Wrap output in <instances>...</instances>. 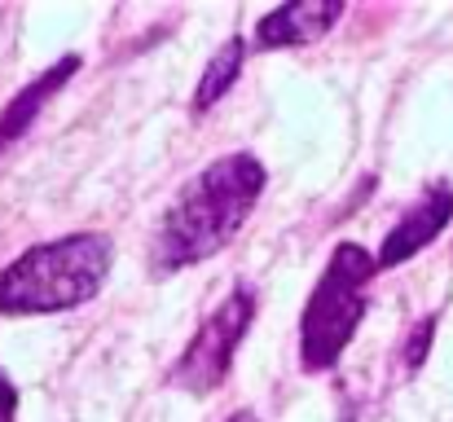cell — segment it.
<instances>
[{"label":"cell","mask_w":453,"mask_h":422,"mask_svg":"<svg viewBox=\"0 0 453 422\" xmlns=\"http://www.w3.org/2000/svg\"><path fill=\"white\" fill-rule=\"evenodd\" d=\"M265 163L251 150H234L211 158L198 176H189L167 203L150 242V273L172 278L220 256L265 194Z\"/></svg>","instance_id":"1"},{"label":"cell","mask_w":453,"mask_h":422,"mask_svg":"<svg viewBox=\"0 0 453 422\" xmlns=\"http://www.w3.org/2000/svg\"><path fill=\"white\" fill-rule=\"evenodd\" d=\"M225 422H260V418H256L251 410H238V414H229V418H225Z\"/></svg>","instance_id":"11"},{"label":"cell","mask_w":453,"mask_h":422,"mask_svg":"<svg viewBox=\"0 0 453 422\" xmlns=\"http://www.w3.org/2000/svg\"><path fill=\"white\" fill-rule=\"evenodd\" d=\"M18 418V383L0 370V422H13Z\"/></svg>","instance_id":"10"},{"label":"cell","mask_w":453,"mask_h":422,"mask_svg":"<svg viewBox=\"0 0 453 422\" xmlns=\"http://www.w3.org/2000/svg\"><path fill=\"white\" fill-rule=\"evenodd\" d=\"M256 308H260V295H256L247 281H238V286L207 312V321L198 326V334L189 339V348L176 357V365L167 370V387L189 392V396H211V392L229 379L234 352H238L242 334L251 330Z\"/></svg>","instance_id":"4"},{"label":"cell","mask_w":453,"mask_h":422,"mask_svg":"<svg viewBox=\"0 0 453 422\" xmlns=\"http://www.w3.org/2000/svg\"><path fill=\"white\" fill-rule=\"evenodd\" d=\"M242 62H247V40L242 35H229L216 53H211V62H207V71H203V80H198V88H194V115H207L211 106H220V97L238 84V75H242Z\"/></svg>","instance_id":"8"},{"label":"cell","mask_w":453,"mask_h":422,"mask_svg":"<svg viewBox=\"0 0 453 422\" xmlns=\"http://www.w3.org/2000/svg\"><path fill=\"white\" fill-rule=\"evenodd\" d=\"M80 71V58L75 53H66V58H58L44 75H35L22 93H13L9 97V106L0 111V150H9L13 141H22L27 133H31V124L40 119V111L71 84V75Z\"/></svg>","instance_id":"7"},{"label":"cell","mask_w":453,"mask_h":422,"mask_svg":"<svg viewBox=\"0 0 453 422\" xmlns=\"http://www.w3.org/2000/svg\"><path fill=\"white\" fill-rule=\"evenodd\" d=\"M115 265L106 234H66L27 247L0 269V317H49L102 295Z\"/></svg>","instance_id":"2"},{"label":"cell","mask_w":453,"mask_h":422,"mask_svg":"<svg viewBox=\"0 0 453 422\" xmlns=\"http://www.w3.org/2000/svg\"><path fill=\"white\" fill-rule=\"evenodd\" d=\"M379 273V260L361 242H339L330 251L326 273L317 278L308 303L300 312V370L326 374L339 365L348 343L357 339L365 308H370V281Z\"/></svg>","instance_id":"3"},{"label":"cell","mask_w":453,"mask_h":422,"mask_svg":"<svg viewBox=\"0 0 453 422\" xmlns=\"http://www.w3.org/2000/svg\"><path fill=\"white\" fill-rule=\"evenodd\" d=\"M339 18H343V0H287L256 22L251 44L256 49H300V44L321 40L326 31H334Z\"/></svg>","instance_id":"6"},{"label":"cell","mask_w":453,"mask_h":422,"mask_svg":"<svg viewBox=\"0 0 453 422\" xmlns=\"http://www.w3.org/2000/svg\"><path fill=\"white\" fill-rule=\"evenodd\" d=\"M453 220V185L445 180H436V185H427L405 211H401V220L388 229V238H383V247H379V269H396V265H410L423 247H432L445 229H449Z\"/></svg>","instance_id":"5"},{"label":"cell","mask_w":453,"mask_h":422,"mask_svg":"<svg viewBox=\"0 0 453 422\" xmlns=\"http://www.w3.org/2000/svg\"><path fill=\"white\" fill-rule=\"evenodd\" d=\"M432 339H436V312H427V317H423V321L410 330V339H405V348H401V352H405V370H410V374H414V370L427 361V352H432Z\"/></svg>","instance_id":"9"}]
</instances>
